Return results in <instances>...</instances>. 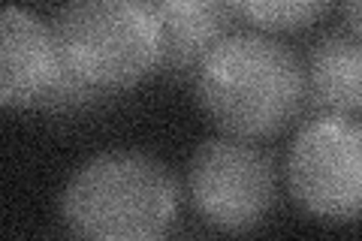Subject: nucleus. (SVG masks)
<instances>
[{"label":"nucleus","instance_id":"9d476101","mask_svg":"<svg viewBox=\"0 0 362 241\" xmlns=\"http://www.w3.org/2000/svg\"><path fill=\"white\" fill-rule=\"evenodd\" d=\"M344 4V18H347V28L356 33L362 40V0H341Z\"/></svg>","mask_w":362,"mask_h":241},{"label":"nucleus","instance_id":"f03ea898","mask_svg":"<svg viewBox=\"0 0 362 241\" xmlns=\"http://www.w3.org/2000/svg\"><path fill=\"white\" fill-rule=\"evenodd\" d=\"M66 233L94 241H154L175 226L178 178L142 151H103L85 160L61 190Z\"/></svg>","mask_w":362,"mask_h":241},{"label":"nucleus","instance_id":"6e6552de","mask_svg":"<svg viewBox=\"0 0 362 241\" xmlns=\"http://www.w3.org/2000/svg\"><path fill=\"white\" fill-rule=\"evenodd\" d=\"M154 4L166 37L163 70L178 78L197 73L202 57L230 37L239 18L230 0H154Z\"/></svg>","mask_w":362,"mask_h":241},{"label":"nucleus","instance_id":"7ed1b4c3","mask_svg":"<svg viewBox=\"0 0 362 241\" xmlns=\"http://www.w3.org/2000/svg\"><path fill=\"white\" fill-rule=\"evenodd\" d=\"M52 25L66 66L106 94L163 70L166 37L154 0H66Z\"/></svg>","mask_w":362,"mask_h":241},{"label":"nucleus","instance_id":"20e7f679","mask_svg":"<svg viewBox=\"0 0 362 241\" xmlns=\"http://www.w3.org/2000/svg\"><path fill=\"white\" fill-rule=\"evenodd\" d=\"M284 175L293 202L314 221H362V121L308 114L293 136Z\"/></svg>","mask_w":362,"mask_h":241},{"label":"nucleus","instance_id":"f257e3e1","mask_svg":"<svg viewBox=\"0 0 362 241\" xmlns=\"http://www.w3.org/2000/svg\"><path fill=\"white\" fill-rule=\"evenodd\" d=\"M199 109L226 136L272 139L305 112V64L266 30H233L194 73Z\"/></svg>","mask_w":362,"mask_h":241},{"label":"nucleus","instance_id":"39448f33","mask_svg":"<svg viewBox=\"0 0 362 241\" xmlns=\"http://www.w3.org/2000/svg\"><path fill=\"white\" fill-rule=\"evenodd\" d=\"M187 199L206 226L218 233H251L278 199L275 160L235 136H211L187 160Z\"/></svg>","mask_w":362,"mask_h":241},{"label":"nucleus","instance_id":"0eeeda50","mask_svg":"<svg viewBox=\"0 0 362 241\" xmlns=\"http://www.w3.org/2000/svg\"><path fill=\"white\" fill-rule=\"evenodd\" d=\"M305 112L362 118V40L354 30L320 33L305 57Z\"/></svg>","mask_w":362,"mask_h":241},{"label":"nucleus","instance_id":"423d86ee","mask_svg":"<svg viewBox=\"0 0 362 241\" xmlns=\"http://www.w3.org/2000/svg\"><path fill=\"white\" fill-rule=\"evenodd\" d=\"M66 73L54 25L9 4L0 18V106L45 109Z\"/></svg>","mask_w":362,"mask_h":241},{"label":"nucleus","instance_id":"1a4fd4ad","mask_svg":"<svg viewBox=\"0 0 362 241\" xmlns=\"http://www.w3.org/2000/svg\"><path fill=\"white\" fill-rule=\"evenodd\" d=\"M247 25L266 33H287L308 28L329 6V0H230Z\"/></svg>","mask_w":362,"mask_h":241}]
</instances>
